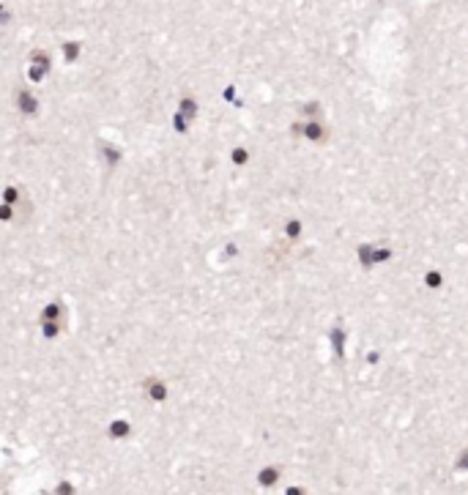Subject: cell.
Returning a JSON list of instances; mask_svg holds the SVG:
<instances>
[{
    "instance_id": "1",
    "label": "cell",
    "mask_w": 468,
    "mask_h": 495,
    "mask_svg": "<svg viewBox=\"0 0 468 495\" xmlns=\"http://www.w3.org/2000/svg\"><path fill=\"white\" fill-rule=\"evenodd\" d=\"M19 107H25V110H33V107H36V101L33 99H30V93H22V99H19Z\"/></svg>"
}]
</instances>
